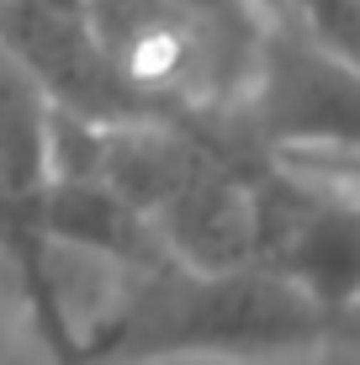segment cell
Returning a JSON list of instances; mask_svg holds the SVG:
<instances>
[{"label": "cell", "instance_id": "6", "mask_svg": "<svg viewBox=\"0 0 360 365\" xmlns=\"http://www.w3.org/2000/svg\"><path fill=\"white\" fill-rule=\"evenodd\" d=\"M175 6L191 11L228 53H239L244 64H259V43H265V21H270L259 0H175Z\"/></svg>", "mask_w": 360, "mask_h": 365}, {"label": "cell", "instance_id": "8", "mask_svg": "<svg viewBox=\"0 0 360 365\" xmlns=\"http://www.w3.org/2000/svg\"><path fill=\"white\" fill-rule=\"evenodd\" d=\"M259 6H265V0H259Z\"/></svg>", "mask_w": 360, "mask_h": 365}, {"label": "cell", "instance_id": "3", "mask_svg": "<svg viewBox=\"0 0 360 365\" xmlns=\"http://www.w3.org/2000/svg\"><path fill=\"white\" fill-rule=\"evenodd\" d=\"M276 159L350 185L360 170V69L287 21H265L259 64L233 106Z\"/></svg>", "mask_w": 360, "mask_h": 365}, {"label": "cell", "instance_id": "1", "mask_svg": "<svg viewBox=\"0 0 360 365\" xmlns=\"http://www.w3.org/2000/svg\"><path fill=\"white\" fill-rule=\"evenodd\" d=\"M360 349V312H334L270 265L159 259L122 275L111 307L80 323V365L287 360Z\"/></svg>", "mask_w": 360, "mask_h": 365}, {"label": "cell", "instance_id": "7", "mask_svg": "<svg viewBox=\"0 0 360 365\" xmlns=\"http://www.w3.org/2000/svg\"><path fill=\"white\" fill-rule=\"evenodd\" d=\"M350 185H355V196H360V170H355V180H350Z\"/></svg>", "mask_w": 360, "mask_h": 365}, {"label": "cell", "instance_id": "5", "mask_svg": "<svg viewBox=\"0 0 360 365\" xmlns=\"http://www.w3.org/2000/svg\"><path fill=\"white\" fill-rule=\"evenodd\" d=\"M265 16L360 69V0H265Z\"/></svg>", "mask_w": 360, "mask_h": 365}, {"label": "cell", "instance_id": "4", "mask_svg": "<svg viewBox=\"0 0 360 365\" xmlns=\"http://www.w3.org/2000/svg\"><path fill=\"white\" fill-rule=\"evenodd\" d=\"M53 244L64 255L106 259L111 270L133 275L159 259H175L159 222L133 196H122L101 170H58L53 175Z\"/></svg>", "mask_w": 360, "mask_h": 365}, {"label": "cell", "instance_id": "2", "mask_svg": "<svg viewBox=\"0 0 360 365\" xmlns=\"http://www.w3.org/2000/svg\"><path fill=\"white\" fill-rule=\"evenodd\" d=\"M53 106L0 53V265L11 270L48 365H80V318L53 244Z\"/></svg>", "mask_w": 360, "mask_h": 365}]
</instances>
